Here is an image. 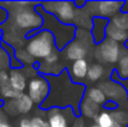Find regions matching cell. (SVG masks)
<instances>
[{"mask_svg":"<svg viewBox=\"0 0 128 127\" xmlns=\"http://www.w3.org/2000/svg\"><path fill=\"white\" fill-rule=\"evenodd\" d=\"M41 16H42V26L45 30H47L55 41V46L58 50H62L64 47H66L70 42L72 41L76 36V25H65L62 23H60L54 15H50L47 13H45L40 4H38V10H36Z\"/></svg>","mask_w":128,"mask_h":127,"instance_id":"obj_1","label":"cell"},{"mask_svg":"<svg viewBox=\"0 0 128 127\" xmlns=\"http://www.w3.org/2000/svg\"><path fill=\"white\" fill-rule=\"evenodd\" d=\"M25 50L34 60H45L55 52L56 46L52 35L47 30H41L28 39Z\"/></svg>","mask_w":128,"mask_h":127,"instance_id":"obj_2","label":"cell"},{"mask_svg":"<svg viewBox=\"0 0 128 127\" xmlns=\"http://www.w3.org/2000/svg\"><path fill=\"white\" fill-rule=\"evenodd\" d=\"M45 13L54 15L60 23L65 25H74L77 8L72 1H48L40 4Z\"/></svg>","mask_w":128,"mask_h":127,"instance_id":"obj_3","label":"cell"},{"mask_svg":"<svg viewBox=\"0 0 128 127\" xmlns=\"http://www.w3.org/2000/svg\"><path fill=\"white\" fill-rule=\"evenodd\" d=\"M12 23L20 30L32 31V30L42 28L44 20H42V16L36 10L25 9V10H20V11L14 13Z\"/></svg>","mask_w":128,"mask_h":127,"instance_id":"obj_4","label":"cell"},{"mask_svg":"<svg viewBox=\"0 0 128 127\" xmlns=\"http://www.w3.org/2000/svg\"><path fill=\"white\" fill-rule=\"evenodd\" d=\"M124 3L123 1H96L86 3L85 10L88 15H96V18H113L116 14L121 13Z\"/></svg>","mask_w":128,"mask_h":127,"instance_id":"obj_5","label":"cell"},{"mask_svg":"<svg viewBox=\"0 0 128 127\" xmlns=\"http://www.w3.org/2000/svg\"><path fill=\"white\" fill-rule=\"evenodd\" d=\"M28 96L31 98V101L36 105H42L44 101L47 98L50 93V85L46 77L35 75L30 79L28 82Z\"/></svg>","mask_w":128,"mask_h":127,"instance_id":"obj_6","label":"cell"},{"mask_svg":"<svg viewBox=\"0 0 128 127\" xmlns=\"http://www.w3.org/2000/svg\"><path fill=\"white\" fill-rule=\"evenodd\" d=\"M122 47L120 44L112 41L110 39H104L102 42L98 44V46L94 50V56L98 61L106 62V64H116L120 59Z\"/></svg>","mask_w":128,"mask_h":127,"instance_id":"obj_7","label":"cell"},{"mask_svg":"<svg viewBox=\"0 0 128 127\" xmlns=\"http://www.w3.org/2000/svg\"><path fill=\"white\" fill-rule=\"evenodd\" d=\"M97 87L103 92V95L106 96V98H108V101H113L117 105L121 101H123V102L127 101V91H126V88L122 85L117 84L114 81H111V80L103 81Z\"/></svg>","mask_w":128,"mask_h":127,"instance_id":"obj_8","label":"cell"},{"mask_svg":"<svg viewBox=\"0 0 128 127\" xmlns=\"http://www.w3.org/2000/svg\"><path fill=\"white\" fill-rule=\"evenodd\" d=\"M34 107V102L26 93H20L15 100H9L4 105V111L10 115L16 113H29Z\"/></svg>","mask_w":128,"mask_h":127,"instance_id":"obj_9","label":"cell"},{"mask_svg":"<svg viewBox=\"0 0 128 127\" xmlns=\"http://www.w3.org/2000/svg\"><path fill=\"white\" fill-rule=\"evenodd\" d=\"M87 41L88 40H82V39H78V38L74 39L66 47H64L65 57L67 60H71L72 62L77 61V60H84L87 56V52H88Z\"/></svg>","mask_w":128,"mask_h":127,"instance_id":"obj_10","label":"cell"},{"mask_svg":"<svg viewBox=\"0 0 128 127\" xmlns=\"http://www.w3.org/2000/svg\"><path fill=\"white\" fill-rule=\"evenodd\" d=\"M108 25V19L103 18H93L91 26V38L92 42L100 44L106 39V28Z\"/></svg>","mask_w":128,"mask_h":127,"instance_id":"obj_11","label":"cell"},{"mask_svg":"<svg viewBox=\"0 0 128 127\" xmlns=\"http://www.w3.org/2000/svg\"><path fill=\"white\" fill-rule=\"evenodd\" d=\"M9 85L19 93H24L28 86V77L20 69H11L9 72Z\"/></svg>","mask_w":128,"mask_h":127,"instance_id":"obj_12","label":"cell"},{"mask_svg":"<svg viewBox=\"0 0 128 127\" xmlns=\"http://www.w3.org/2000/svg\"><path fill=\"white\" fill-rule=\"evenodd\" d=\"M47 123L48 127H68V120L65 113L57 108V107H51L47 110Z\"/></svg>","mask_w":128,"mask_h":127,"instance_id":"obj_13","label":"cell"},{"mask_svg":"<svg viewBox=\"0 0 128 127\" xmlns=\"http://www.w3.org/2000/svg\"><path fill=\"white\" fill-rule=\"evenodd\" d=\"M88 62L87 60H77V61H74L70 66V75H71V81H74L75 84L77 81H81L86 79L87 76V70H88Z\"/></svg>","mask_w":128,"mask_h":127,"instance_id":"obj_14","label":"cell"},{"mask_svg":"<svg viewBox=\"0 0 128 127\" xmlns=\"http://www.w3.org/2000/svg\"><path fill=\"white\" fill-rule=\"evenodd\" d=\"M80 113L86 117V118H91V120H96V117L100 113V106L96 105L94 102H92L91 100H88L87 97H84L80 102Z\"/></svg>","mask_w":128,"mask_h":127,"instance_id":"obj_15","label":"cell"},{"mask_svg":"<svg viewBox=\"0 0 128 127\" xmlns=\"http://www.w3.org/2000/svg\"><path fill=\"white\" fill-rule=\"evenodd\" d=\"M106 38L112 40V41L117 42V44H127L128 42V33L122 31L117 28H114L113 25H111L108 23L107 28H106Z\"/></svg>","mask_w":128,"mask_h":127,"instance_id":"obj_16","label":"cell"},{"mask_svg":"<svg viewBox=\"0 0 128 127\" xmlns=\"http://www.w3.org/2000/svg\"><path fill=\"white\" fill-rule=\"evenodd\" d=\"M117 74L122 80L128 79V49L121 51L120 59L117 61Z\"/></svg>","mask_w":128,"mask_h":127,"instance_id":"obj_17","label":"cell"},{"mask_svg":"<svg viewBox=\"0 0 128 127\" xmlns=\"http://www.w3.org/2000/svg\"><path fill=\"white\" fill-rule=\"evenodd\" d=\"M108 23L114 28L128 33V11H121L116 14L113 18H111V20H108Z\"/></svg>","mask_w":128,"mask_h":127,"instance_id":"obj_18","label":"cell"},{"mask_svg":"<svg viewBox=\"0 0 128 127\" xmlns=\"http://www.w3.org/2000/svg\"><path fill=\"white\" fill-rule=\"evenodd\" d=\"M104 75V69L101 64H92L88 66V70H87V79L91 81V82H97L102 79V76Z\"/></svg>","mask_w":128,"mask_h":127,"instance_id":"obj_19","label":"cell"},{"mask_svg":"<svg viewBox=\"0 0 128 127\" xmlns=\"http://www.w3.org/2000/svg\"><path fill=\"white\" fill-rule=\"evenodd\" d=\"M88 100H91L92 102H94L96 105L101 106V105H104V102L107 101L106 96L103 95V92L98 88V87H90L87 91H86V96Z\"/></svg>","mask_w":128,"mask_h":127,"instance_id":"obj_20","label":"cell"},{"mask_svg":"<svg viewBox=\"0 0 128 127\" xmlns=\"http://www.w3.org/2000/svg\"><path fill=\"white\" fill-rule=\"evenodd\" d=\"M15 56H16L18 62H19L20 65L24 64V65H26V66H30V65H32L34 61H35V60L26 52L25 49H19V50H16V51H15Z\"/></svg>","mask_w":128,"mask_h":127,"instance_id":"obj_21","label":"cell"},{"mask_svg":"<svg viewBox=\"0 0 128 127\" xmlns=\"http://www.w3.org/2000/svg\"><path fill=\"white\" fill-rule=\"evenodd\" d=\"M0 95H1L4 98H6L8 101H9V100H15L16 97L20 96V93H19L18 91H15L9 84L4 85V86H0Z\"/></svg>","mask_w":128,"mask_h":127,"instance_id":"obj_22","label":"cell"},{"mask_svg":"<svg viewBox=\"0 0 128 127\" xmlns=\"http://www.w3.org/2000/svg\"><path fill=\"white\" fill-rule=\"evenodd\" d=\"M110 113H111V117L113 118L114 122H117L124 127H126V125H128V112L121 111V110H114Z\"/></svg>","mask_w":128,"mask_h":127,"instance_id":"obj_23","label":"cell"},{"mask_svg":"<svg viewBox=\"0 0 128 127\" xmlns=\"http://www.w3.org/2000/svg\"><path fill=\"white\" fill-rule=\"evenodd\" d=\"M58 61H60V56L55 51L54 54H51L48 57H46L44 60V65H46V66H55V65H58Z\"/></svg>","mask_w":128,"mask_h":127,"instance_id":"obj_24","label":"cell"},{"mask_svg":"<svg viewBox=\"0 0 128 127\" xmlns=\"http://www.w3.org/2000/svg\"><path fill=\"white\" fill-rule=\"evenodd\" d=\"M30 120H31V123L34 125V127H48L46 118H44L41 116H35Z\"/></svg>","mask_w":128,"mask_h":127,"instance_id":"obj_25","label":"cell"},{"mask_svg":"<svg viewBox=\"0 0 128 127\" xmlns=\"http://www.w3.org/2000/svg\"><path fill=\"white\" fill-rule=\"evenodd\" d=\"M9 84V72L6 70H0V86Z\"/></svg>","mask_w":128,"mask_h":127,"instance_id":"obj_26","label":"cell"},{"mask_svg":"<svg viewBox=\"0 0 128 127\" xmlns=\"http://www.w3.org/2000/svg\"><path fill=\"white\" fill-rule=\"evenodd\" d=\"M8 19H9V11L6 9H4L2 6H0V24L6 23Z\"/></svg>","mask_w":128,"mask_h":127,"instance_id":"obj_27","label":"cell"},{"mask_svg":"<svg viewBox=\"0 0 128 127\" xmlns=\"http://www.w3.org/2000/svg\"><path fill=\"white\" fill-rule=\"evenodd\" d=\"M103 106H104L106 110H117V107H118V105H117L116 102H113V101H108V100L104 102Z\"/></svg>","mask_w":128,"mask_h":127,"instance_id":"obj_28","label":"cell"},{"mask_svg":"<svg viewBox=\"0 0 128 127\" xmlns=\"http://www.w3.org/2000/svg\"><path fill=\"white\" fill-rule=\"evenodd\" d=\"M19 127H34L30 118H21L19 122Z\"/></svg>","mask_w":128,"mask_h":127,"instance_id":"obj_29","label":"cell"},{"mask_svg":"<svg viewBox=\"0 0 128 127\" xmlns=\"http://www.w3.org/2000/svg\"><path fill=\"white\" fill-rule=\"evenodd\" d=\"M71 127H85V121L82 118H77V120L74 121V123H72Z\"/></svg>","mask_w":128,"mask_h":127,"instance_id":"obj_30","label":"cell"},{"mask_svg":"<svg viewBox=\"0 0 128 127\" xmlns=\"http://www.w3.org/2000/svg\"><path fill=\"white\" fill-rule=\"evenodd\" d=\"M0 127H12V126H11L6 120H1V121H0Z\"/></svg>","mask_w":128,"mask_h":127,"instance_id":"obj_31","label":"cell"},{"mask_svg":"<svg viewBox=\"0 0 128 127\" xmlns=\"http://www.w3.org/2000/svg\"><path fill=\"white\" fill-rule=\"evenodd\" d=\"M111 127H124V126H122V125H120V123H117V122H113Z\"/></svg>","mask_w":128,"mask_h":127,"instance_id":"obj_32","label":"cell"},{"mask_svg":"<svg viewBox=\"0 0 128 127\" xmlns=\"http://www.w3.org/2000/svg\"><path fill=\"white\" fill-rule=\"evenodd\" d=\"M85 127H98V125L93 122V123H91V125H88V126H85Z\"/></svg>","mask_w":128,"mask_h":127,"instance_id":"obj_33","label":"cell"},{"mask_svg":"<svg viewBox=\"0 0 128 127\" xmlns=\"http://www.w3.org/2000/svg\"><path fill=\"white\" fill-rule=\"evenodd\" d=\"M127 127H128V125H127Z\"/></svg>","mask_w":128,"mask_h":127,"instance_id":"obj_34","label":"cell"},{"mask_svg":"<svg viewBox=\"0 0 128 127\" xmlns=\"http://www.w3.org/2000/svg\"><path fill=\"white\" fill-rule=\"evenodd\" d=\"M127 44H128V42H127Z\"/></svg>","mask_w":128,"mask_h":127,"instance_id":"obj_35","label":"cell"}]
</instances>
